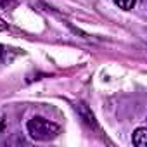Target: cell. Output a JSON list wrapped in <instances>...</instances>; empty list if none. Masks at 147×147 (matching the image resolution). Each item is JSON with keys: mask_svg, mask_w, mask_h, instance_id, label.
I'll return each instance as SVG.
<instances>
[{"mask_svg": "<svg viewBox=\"0 0 147 147\" xmlns=\"http://www.w3.org/2000/svg\"><path fill=\"white\" fill-rule=\"evenodd\" d=\"M28 128V133L33 140H38V142H50L54 140L59 133H61V126L54 121H49L42 116H35L28 121L26 125Z\"/></svg>", "mask_w": 147, "mask_h": 147, "instance_id": "cell-1", "label": "cell"}, {"mask_svg": "<svg viewBox=\"0 0 147 147\" xmlns=\"http://www.w3.org/2000/svg\"><path fill=\"white\" fill-rule=\"evenodd\" d=\"M76 111H78L80 118H82V119H83L88 126H97L95 116H94V113L90 111V107H88L85 102H78V104H76Z\"/></svg>", "mask_w": 147, "mask_h": 147, "instance_id": "cell-2", "label": "cell"}, {"mask_svg": "<svg viewBox=\"0 0 147 147\" xmlns=\"http://www.w3.org/2000/svg\"><path fill=\"white\" fill-rule=\"evenodd\" d=\"M133 144L137 147H145L147 145V128L140 126V128L135 130V133H133Z\"/></svg>", "mask_w": 147, "mask_h": 147, "instance_id": "cell-3", "label": "cell"}, {"mask_svg": "<svg viewBox=\"0 0 147 147\" xmlns=\"http://www.w3.org/2000/svg\"><path fill=\"white\" fill-rule=\"evenodd\" d=\"M135 2H137V0H114V4H116L119 9H123V11H130V9H133Z\"/></svg>", "mask_w": 147, "mask_h": 147, "instance_id": "cell-4", "label": "cell"}, {"mask_svg": "<svg viewBox=\"0 0 147 147\" xmlns=\"http://www.w3.org/2000/svg\"><path fill=\"white\" fill-rule=\"evenodd\" d=\"M18 5L16 0H0V9H14Z\"/></svg>", "mask_w": 147, "mask_h": 147, "instance_id": "cell-5", "label": "cell"}, {"mask_svg": "<svg viewBox=\"0 0 147 147\" xmlns=\"http://www.w3.org/2000/svg\"><path fill=\"white\" fill-rule=\"evenodd\" d=\"M2 57H4V47L0 45V61H2Z\"/></svg>", "mask_w": 147, "mask_h": 147, "instance_id": "cell-6", "label": "cell"}]
</instances>
